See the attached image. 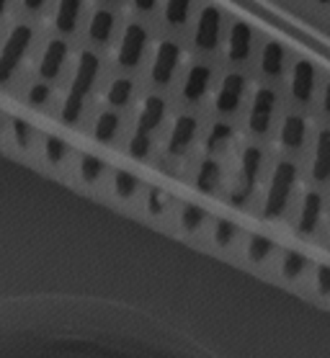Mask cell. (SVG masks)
I'll use <instances>...</instances> for the list:
<instances>
[{
  "instance_id": "1",
  "label": "cell",
  "mask_w": 330,
  "mask_h": 358,
  "mask_svg": "<svg viewBox=\"0 0 330 358\" xmlns=\"http://www.w3.org/2000/svg\"><path fill=\"white\" fill-rule=\"evenodd\" d=\"M96 75H98V57L93 52H83L78 70H75L73 85H70V93H67V101H64L62 106V119L67 124L78 122V116L83 114V103H85V98H88L90 88H93Z\"/></svg>"
},
{
  "instance_id": "2",
  "label": "cell",
  "mask_w": 330,
  "mask_h": 358,
  "mask_svg": "<svg viewBox=\"0 0 330 358\" xmlns=\"http://www.w3.org/2000/svg\"><path fill=\"white\" fill-rule=\"evenodd\" d=\"M297 183V165L284 160V163L276 165L274 176H271V183H268V194L266 203H263V217L266 220H279L289 203L291 188Z\"/></svg>"
},
{
  "instance_id": "3",
  "label": "cell",
  "mask_w": 330,
  "mask_h": 358,
  "mask_svg": "<svg viewBox=\"0 0 330 358\" xmlns=\"http://www.w3.org/2000/svg\"><path fill=\"white\" fill-rule=\"evenodd\" d=\"M261 163H263V152L258 147H245V152L240 157V173H238V180L233 186V194H230V203L242 206L253 196L258 173H261Z\"/></svg>"
},
{
  "instance_id": "4",
  "label": "cell",
  "mask_w": 330,
  "mask_h": 358,
  "mask_svg": "<svg viewBox=\"0 0 330 358\" xmlns=\"http://www.w3.org/2000/svg\"><path fill=\"white\" fill-rule=\"evenodd\" d=\"M32 44V29L29 26H16L11 36L3 44V52H0V83L11 80V75L16 73V67L21 65L26 49Z\"/></svg>"
},
{
  "instance_id": "5",
  "label": "cell",
  "mask_w": 330,
  "mask_h": 358,
  "mask_svg": "<svg viewBox=\"0 0 330 358\" xmlns=\"http://www.w3.org/2000/svg\"><path fill=\"white\" fill-rule=\"evenodd\" d=\"M276 108V93L271 88H258L253 96V106H250L248 127L253 134H266L271 127V116Z\"/></svg>"
},
{
  "instance_id": "6",
  "label": "cell",
  "mask_w": 330,
  "mask_h": 358,
  "mask_svg": "<svg viewBox=\"0 0 330 358\" xmlns=\"http://www.w3.org/2000/svg\"><path fill=\"white\" fill-rule=\"evenodd\" d=\"M147 49V31L139 24L127 26V31L121 36V47H119V65L124 67H137L142 55Z\"/></svg>"
},
{
  "instance_id": "7",
  "label": "cell",
  "mask_w": 330,
  "mask_h": 358,
  "mask_svg": "<svg viewBox=\"0 0 330 358\" xmlns=\"http://www.w3.org/2000/svg\"><path fill=\"white\" fill-rule=\"evenodd\" d=\"M219 31H222V13L214 6H207L199 13L196 24V47L199 49H214L219 44Z\"/></svg>"
},
{
  "instance_id": "8",
  "label": "cell",
  "mask_w": 330,
  "mask_h": 358,
  "mask_svg": "<svg viewBox=\"0 0 330 358\" xmlns=\"http://www.w3.org/2000/svg\"><path fill=\"white\" fill-rule=\"evenodd\" d=\"M178 59H181L178 44L163 41L160 49H158V55H155V65H153V80L158 83V85L170 83V78H173V73H176V67H178Z\"/></svg>"
},
{
  "instance_id": "9",
  "label": "cell",
  "mask_w": 330,
  "mask_h": 358,
  "mask_svg": "<svg viewBox=\"0 0 330 358\" xmlns=\"http://www.w3.org/2000/svg\"><path fill=\"white\" fill-rule=\"evenodd\" d=\"M242 90H245V78L240 73H230L219 85L217 93V111L219 114H233L235 108L240 106Z\"/></svg>"
},
{
  "instance_id": "10",
  "label": "cell",
  "mask_w": 330,
  "mask_h": 358,
  "mask_svg": "<svg viewBox=\"0 0 330 358\" xmlns=\"http://www.w3.org/2000/svg\"><path fill=\"white\" fill-rule=\"evenodd\" d=\"M315 93V67L307 59H299L294 70H291V96L299 103H307Z\"/></svg>"
},
{
  "instance_id": "11",
  "label": "cell",
  "mask_w": 330,
  "mask_h": 358,
  "mask_svg": "<svg viewBox=\"0 0 330 358\" xmlns=\"http://www.w3.org/2000/svg\"><path fill=\"white\" fill-rule=\"evenodd\" d=\"M320 217H322V196L317 191H307L305 199H302V209H299L297 229L302 235H312L315 227L320 224Z\"/></svg>"
},
{
  "instance_id": "12",
  "label": "cell",
  "mask_w": 330,
  "mask_h": 358,
  "mask_svg": "<svg viewBox=\"0 0 330 358\" xmlns=\"http://www.w3.org/2000/svg\"><path fill=\"white\" fill-rule=\"evenodd\" d=\"M64 59H67V44L62 39H52L44 49V55H41V62H39V73L44 80H52L57 78V73L62 70Z\"/></svg>"
},
{
  "instance_id": "13",
  "label": "cell",
  "mask_w": 330,
  "mask_h": 358,
  "mask_svg": "<svg viewBox=\"0 0 330 358\" xmlns=\"http://www.w3.org/2000/svg\"><path fill=\"white\" fill-rule=\"evenodd\" d=\"M193 137H196V119L193 116H181L170 131V142H168V152L170 155H184L186 150L191 147Z\"/></svg>"
},
{
  "instance_id": "14",
  "label": "cell",
  "mask_w": 330,
  "mask_h": 358,
  "mask_svg": "<svg viewBox=\"0 0 330 358\" xmlns=\"http://www.w3.org/2000/svg\"><path fill=\"white\" fill-rule=\"evenodd\" d=\"M250 47H253V31H250L248 24L238 21V24L230 29V47H227L230 59H233V62H245V59L250 57Z\"/></svg>"
},
{
  "instance_id": "15",
  "label": "cell",
  "mask_w": 330,
  "mask_h": 358,
  "mask_svg": "<svg viewBox=\"0 0 330 358\" xmlns=\"http://www.w3.org/2000/svg\"><path fill=\"white\" fill-rule=\"evenodd\" d=\"M312 178L317 183H325L330 178V129H322L317 134V142H315Z\"/></svg>"
},
{
  "instance_id": "16",
  "label": "cell",
  "mask_w": 330,
  "mask_h": 358,
  "mask_svg": "<svg viewBox=\"0 0 330 358\" xmlns=\"http://www.w3.org/2000/svg\"><path fill=\"white\" fill-rule=\"evenodd\" d=\"M209 80H212V70L207 65H193L186 75L184 83V98L186 101H199V98L209 90Z\"/></svg>"
},
{
  "instance_id": "17",
  "label": "cell",
  "mask_w": 330,
  "mask_h": 358,
  "mask_svg": "<svg viewBox=\"0 0 330 358\" xmlns=\"http://www.w3.org/2000/svg\"><path fill=\"white\" fill-rule=\"evenodd\" d=\"M307 137V124L302 116H287L282 124V145L289 147V150H297V147L305 145Z\"/></svg>"
},
{
  "instance_id": "18",
  "label": "cell",
  "mask_w": 330,
  "mask_h": 358,
  "mask_svg": "<svg viewBox=\"0 0 330 358\" xmlns=\"http://www.w3.org/2000/svg\"><path fill=\"white\" fill-rule=\"evenodd\" d=\"M219 180H222V168H219L217 160L207 157V160L199 165V171H196V188H199L202 194H214L219 186Z\"/></svg>"
},
{
  "instance_id": "19",
  "label": "cell",
  "mask_w": 330,
  "mask_h": 358,
  "mask_svg": "<svg viewBox=\"0 0 330 358\" xmlns=\"http://www.w3.org/2000/svg\"><path fill=\"white\" fill-rule=\"evenodd\" d=\"M163 116H165V101L160 96H150L145 101V106L139 111V131H150L163 122Z\"/></svg>"
},
{
  "instance_id": "20",
  "label": "cell",
  "mask_w": 330,
  "mask_h": 358,
  "mask_svg": "<svg viewBox=\"0 0 330 358\" xmlns=\"http://www.w3.org/2000/svg\"><path fill=\"white\" fill-rule=\"evenodd\" d=\"M81 8H83V0H60V6H57V29L62 34L75 31Z\"/></svg>"
},
{
  "instance_id": "21",
  "label": "cell",
  "mask_w": 330,
  "mask_h": 358,
  "mask_svg": "<svg viewBox=\"0 0 330 358\" xmlns=\"http://www.w3.org/2000/svg\"><path fill=\"white\" fill-rule=\"evenodd\" d=\"M261 70L268 75V78H276L282 75L284 70V47L279 41H268L263 47V55H261Z\"/></svg>"
},
{
  "instance_id": "22",
  "label": "cell",
  "mask_w": 330,
  "mask_h": 358,
  "mask_svg": "<svg viewBox=\"0 0 330 358\" xmlns=\"http://www.w3.org/2000/svg\"><path fill=\"white\" fill-rule=\"evenodd\" d=\"M114 31V16L109 10H98L96 16L90 18V39L98 44H106Z\"/></svg>"
},
{
  "instance_id": "23",
  "label": "cell",
  "mask_w": 330,
  "mask_h": 358,
  "mask_svg": "<svg viewBox=\"0 0 330 358\" xmlns=\"http://www.w3.org/2000/svg\"><path fill=\"white\" fill-rule=\"evenodd\" d=\"M230 142H233V127L225 122H217L212 127L209 137H207V150H209V152H219V150H225Z\"/></svg>"
},
{
  "instance_id": "24",
  "label": "cell",
  "mask_w": 330,
  "mask_h": 358,
  "mask_svg": "<svg viewBox=\"0 0 330 358\" xmlns=\"http://www.w3.org/2000/svg\"><path fill=\"white\" fill-rule=\"evenodd\" d=\"M116 129H119V116L114 114V111H104V114L98 116L96 122V139L98 142H111L114 134H116Z\"/></svg>"
},
{
  "instance_id": "25",
  "label": "cell",
  "mask_w": 330,
  "mask_h": 358,
  "mask_svg": "<svg viewBox=\"0 0 330 358\" xmlns=\"http://www.w3.org/2000/svg\"><path fill=\"white\" fill-rule=\"evenodd\" d=\"M271 250H274V243H271L268 237L250 235V240H248V258L253 263H263L268 255H271Z\"/></svg>"
},
{
  "instance_id": "26",
  "label": "cell",
  "mask_w": 330,
  "mask_h": 358,
  "mask_svg": "<svg viewBox=\"0 0 330 358\" xmlns=\"http://www.w3.org/2000/svg\"><path fill=\"white\" fill-rule=\"evenodd\" d=\"M307 268V258L302 255V252L297 250H289L284 252V261H282V273L287 278H299L302 273H305Z\"/></svg>"
},
{
  "instance_id": "27",
  "label": "cell",
  "mask_w": 330,
  "mask_h": 358,
  "mask_svg": "<svg viewBox=\"0 0 330 358\" xmlns=\"http://www.w3.org/2000/svg\"><path fill=\"white\" fill-rule=\"evenodd\" d=\"M188 10H191V0H168V3H165V21H168L170 26L186 24Z\"/></svg>"
},
{
  "instance_id": "28",
  "label": "cell",
  "mask_w": 330,
  "mask_h": 358,
  "mask_svg": "<svg viewBox=\"0 0 330 358\" xmlns=\"http://www.w3.org/2000/svg\"><path fill=\"white\" fill-rule=\"evenodd\" d=\"M137 188H139L137 176H132L127 171H116V176H114V191H116V196L129 199V196H135Z\"/></svg>"
},
{
  "instance_id": "29",
  "label": "cell",
  "mask_w": 330,
  "mask_h": 358,
  "mask_svg": "<svg viewBox=\"0 0 330 358\" xmlns=\"http://www.w3.org/2000/svg\"><path fill=\"white\" fill-rule=\"evenodd\" d=\"M204 222H207V212H204V209H199V206L186 203L184 209H181V224H184V229H188V232H196Z\"/></svg>"
},
{
  "instance_id": "30",
  "label": "cell",
  "mask_w": 330,
  "mask_h": 358,
  "mask_svg": "<svg viewBox=\"0 0 330 358\" xmlns=\"http://www.w3.org/2000/svg\"><path fill=\"white\" fill-rule=\"evenodd\" d=\"M132 80L121 78V80H114L111 88H109V103L111 106H124L129 98H132Z\"/></svg>"
},
{
  "instance_id": "31",
  "label": "cell",
  "mask_w": 330,
  "mask_h": 358,
  "mask_svg": "<svg viewBox=\"0 0 330 358\" xmlns=\"http://www.w3.org/2000/svg\"><path fill=\"white\" fill-rule=\"evenodd\" d=\"M106 165L98 160L96 155H83L81 157V176L83 180H88V183H96L101 176H104Z\"/></svg>"
},
{
  "instance_id": "32",
  "label": "cell",
  "mask_w": 330,
  "mask_h": 358,
  "mask_svg": "<svg viewBox=\"0 0 330 358\" xmlns=\"http://www.w3.org/2000/svg\"><path fill=\"white\" fill-rule=\"evenodd\" d=\"M235 237H238V227H235L230 220H217L214 222V243L227 248V245L233 243Z\"/></svg>"
},
{
  "instance_id": "33",
  "label": "cell",
  "mask_w": 330,
  "mask_h": 358,
  "mask_svg": "<svg viewBox=\"0 0 330 358\" xmlns=\"http://www.w3.org/2000/svg\"><path fill=\"white\" fill-rule=\"evenodd\" d=\"M44 152H47L49 163H62L64 155H67V145H64L60 137H52V134H49L47 142H44Z\"/></svg>"
},
{
  "instance_id": "34",
  "label": "cell",
  "mask_w": 330,
  "mask_h": 358,
  "mask_svg": "<svg viewBox=\"0 0 330 358\" xmlns=\"http://www.w3.org/2000/svg\"><path fill=\"white\" fill-rule=\"evenodd\" d=\"M147 152H150V134H147V131H137V134L132 137V142H129V155L142 160Z\"/></svg>"
},
{
  "instance_id": "35",
  "label": "cell",
  "mask_w": 330,
  "mask_h": 358,
  "mask_svg": "<svg viewBox=\"0 0 330 358\" xmlns=\"http://www.w3.org/2000/svg\"><path fill=\"white\" fill-rule=\"evenodd\" d=\"M11 127H13V137H16L18 145L29 147V142H32V129H29V124L21 122V119H13Z\"/></svg>"
},
{
  "instance_id": "36",
  "label": "cell",
  "mask_w": 330,
  "mask_h": 358,
  "mask_svg": "<svg viewBox=\"0 0 330 358\" xmlns=\"http://www.w3.org/2000/svg\"><path fill=\"white\" fill-rule=\"evenodd\" d=\"M315 286L320 294H330V266L320 263L317 271H315Z\"/></svg>"
},
{
  "instance_id": "37",
  "label": "cell",
  "mask_w": 330,
  "mask_h": 358,
  "mask_svg": "<svg viewBox=\"0 0 330 358\" xmlns=\"http://www.w3.org/2000/svg\"><path fill=\"white\" fill-rule=\"evenodd\" d=\"M47 101H49V88L44 83H36V85L29 90V103H32V106H44Z\"/></svg>"
},
{
  "instance_id": "38",
  "label": "cell",
  "mask_w": 330,
  "mask_h": 358,
  "mask_svg": "<svg viewBox=\"0 0 330 358\" xmlns=\"http://www.w3.org/2000/svg\"><path fill=\"white\" fill-rule=\"evenodd\" d=\"M135 6H137L139 10H153L155 0H135Z\"/></svg>"
},
{
  "instance_id": "39",
  "label": "cell",
  "mask_w": 330,
  "mask_h": 358,
  "mask_svg": "<svg viewBox=\"0 0 330 358\" xmlns=\"http://www.w3.org/2000/svg\"><path fill=\"white\" fill-rule=\"evenodd\" d=\"M322 106H325V111L330 114V83L325 85V93H322Z\"/></svg>"
},
{
  "instance_id": "40",
  "label": "cell",
  "mask_w": 330,
  "mask_h": 358,
  "mask_svg": "<svg viewBox=\"0 0 330 358\" xmlns=\"http://www.w3.org/2000/svg\"><path fill=\"white\" fill-rule=\"evenodd\" d=\"M26 3V8L29 10H39L41 6H44V0H24Z\"/></svg>"
},
{
  "instance_id": "41",
  "label": "cell",
  "mask_w": 330,
  "mask_h": 358,
  "mask_svg": "<svg viewBox=\"0 0 330 358\" xmlns=\"http://www.w3.org/2000/svg\"><path fill=\"white\" fill-rule=\"evenodd\" d=\"M6 6H8V0H0V16H3V10H6Z\"/></svg>"
},
{
  "instance_id": "42",
  "label": "cell",
  "mask_w": 330,
  "mask_h": 358,
  "mask_svg": "<svg viewBox=\"0 0 330 358\" xmlns=\"http://www.w3.org/2000/svg\"><path fill=\"white\" fill-rule=\"evenodd\" d=\"M317 3H322V6H325V3H330V0H317Z\"/></svg>"
}]
</instances>
